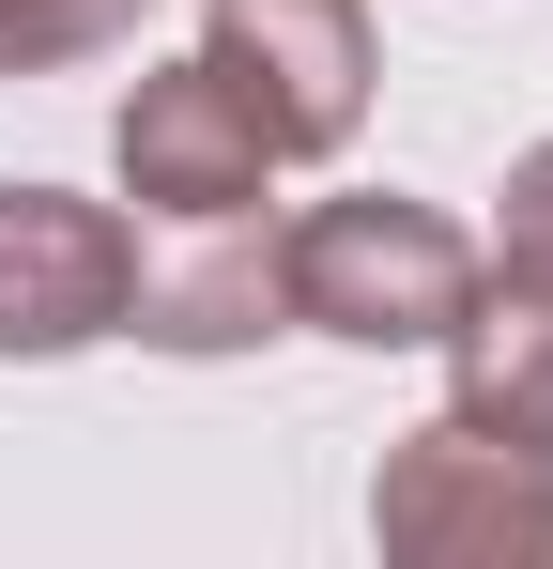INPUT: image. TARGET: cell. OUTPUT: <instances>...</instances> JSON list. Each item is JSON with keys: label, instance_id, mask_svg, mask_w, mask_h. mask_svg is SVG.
Returning a JSON list of instances; mask_svg holds the SVG:
<instances>
[{"label": "cell", "instance_id": "cell-6", "mask_svg": "<svg viewBox=\"0 0 553 569\" xmlns=\"http://www.w3.org/2000/svg\"><path fill=\"white\" fill-rule=\"evenodd\" d=\"M139 308V216L78 186H0V355H92Z\"/></svg>", "mask_w": 553, "mask_h": 569}, {"label": "cell", "instance_id": "cell-1", "mask_svg": "<svg viewBox=\"0 0 553 569\" xmlns=\"http://www.w3.org/2000/svg\"><path fill=\"white\" fill-rule=\"evenodd\" d=\"M276 247V323L292 339H339V355H431L476 292V231L431 216L400 186H354V200H308Z\"/></svg>", "mask_w": 553, "mask_h": 569}, {"label": "cell", "instance_id": "cell-5", "mask_svg": "<svg viewBox=\"0 0 553 569\" xmlns=\"http://www.w3.org/2000/svg\"><path fill=\"white\" fill-rule=\"evenodd\" d=\"M108 170H123V200H139L154 231H231V216H262L276 139L231 108V78L184 47V62H139V93L108 108Z\"/></svg>", "mask_w": 553, "mask_h": 569}, {"label": "cell", "instance_id": "cell-4", "mask_svg": "<svg viewBox=\"0 0 553 569\" xmlns=\"http://www.w3.org/2000/svg\"><path fill=\"white\" fill-rule=\"evenodd\" d=\"M200 62L276 139V170L354 154V123H369V0H200Z\"/></svg>", "mask_w": 553, "mask_h": 569}, {"label": "cell", "instance_id": "cell-8", "mask_svg": "<svg viewBox=\"0 0 553 569\" xmlns=\"http://www.w3.org/2000/svg\"><path fill=\"white\" fill-rule=\"evenodd\" d=\"M154 0H0V78H62V62H108L139 47Z\"/></svg>", "mask_w": 553, "mask_h": 569}, {"label": "cell", "instance_id": "cell-2", "mask_svg": "<svg viewBox=\"0 0 553 569\" xmlns=\"http://www.w3.org/2000/svg\"><path fill=\"white\" fill-rule=\"evenodd\" d=\"M369 539L415 569H553V447H507L476 416H431L400 431L384 477H369Z\"/></svg>", "mask_w": 553, "mask_h": 569}, {"label": "cell", "instance_id": "cell-7", "mask_svg": "<svg viewBox=\"0 0 553 569\" xmlns=\"http://www.w3.org/2000/svg\"><path fill=\"white\" fill-rule=\"evenodd\" d=\"M123 339H154V355H247V339H292V323H276V247H262V216L184 231V262L139 247V308H123Z\"/></svg>", "mask_w": 553, "mask_h": 569}, {"label": "cell", "instance_id": "cell-3", "mask_svg": "<svg viewBox=\"0 0 553 569\" xmlns=\"http://www.w3.org/2000/svg\"><path fill=\"white\" fill-rule=\"evenodd\" d=\"M431 355H446V416L507 431V447H553V139L507 154V216H492L476 292Z\"/></svg>", "mask_w": 553, "mask_h": 569}]
</instances>
